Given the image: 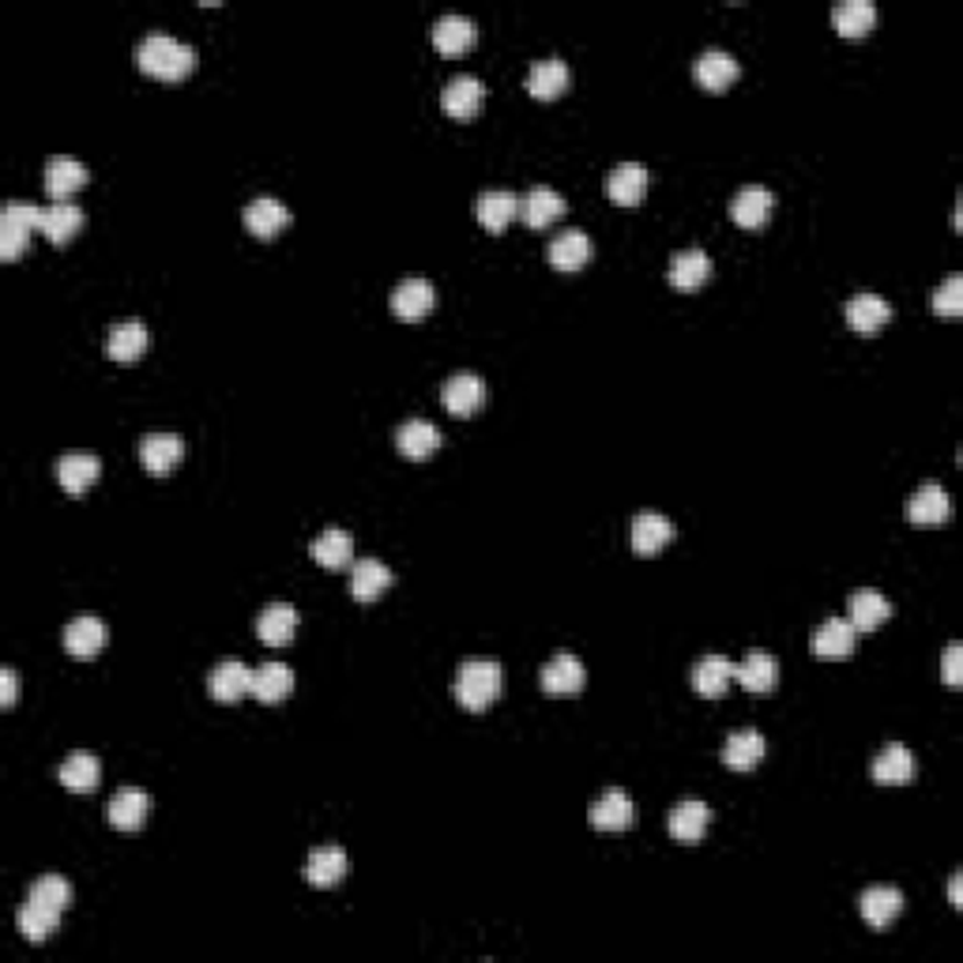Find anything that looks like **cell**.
I'll return each instance as SVG.
<instances>
[{"mask_svg":"<svg viewBox=\"0 0 963 963\" xmlns=\"http://www.w3.org/2000/svg\"><path fill=\"white\" fill-rule=\"evenodd\" d=\"M136 61L155 80H181V75L192 72L196 49L189 42L174 38V34H148L140 42V49H136Z\"/></svg>","mask_w":963,"mask_h":963,"instance_id":"6da1fadb","label":"cell"},{"mask_svg":"<svg viewBox=\"0 0 963 963\" xmlns=\"http://www.w3.org/2000/svg\"><path fill=\"white\" fill-rule=\"evenodd\" d=\"M501 685H505V674H501L497 659H463L456 670V701L467 707V712H482L501 696Z\"/></svg>","mask_w":963,"mask_h":963,"instance_id":"7a4b0ae2","label":"cell"},{"mask_svg":"<svg viewBox=\"0 0 963 963\" xmlns=\"http://www.w3.org/2000/svg\"><path fill=\"white\" fill-rule=\"evenodd\" d=\"M38 215H42L38 203H20V200L4 203V211H0V257L15 260L27 249L31 234L38 230Z\"/></svg>","mask_w":963,"mask_h":963,"instance_id":"3957f363","label":"cell"},{"mask_svg":"<svg viewBox=\"0 0 963 963\" xmlns=\"http://www.w3.org/2000/svg\"><path fill=\"white\" fill-rule=\"evenodd\" d=\"M482 98H485V87H482L479 75H471V72L451 75V80L445 83V91H441V106H445V114L456 117V121H467V117L479 114Z\"/></svg>","mask_w":963,"mask_h":963,"instance_id":"277c9868","label":"cell"},{"mask_svg":"<svg viewBox=\"0 0 963 963\" xmlns=\"http://www.w3.org/2000/svg\"><path fill=\"white\" fill-rule=\"evenodd\" d=\"M587 821H591V829H599V832H625L636 824V806L629 802V795L621 787H610L607 795L591 802Z\"/></svg>","mask_w":963,"mask_h":963,"instance_id":"5b68a950","label":"cell"},{"mask_svg":"<svg viewBox=\"0 0 963 963\" xmlns=\"http://www.w3.org/2000/svg\"><path fill=\"white\" fill-rule=\"evenodd\" d=\"M208 693L219 704H234L253 693V670L242 659H223L208 678Z\"/></svg>","mask_w":963,"mask_h":963,"instance_id":"8992f818","label":"cell"},{"mask_svg":"<svg viewBox=\"0 0 963 963\" xmlns=\"http://www.w3.org/2000/svg\"><path fill=\"white\" fill-rule=\"evenodd\" d=\"M587 681V670L576 655L557 651L553 659L542 667V693L547 696H576Z\"/></svg>","mask_w":963,"mask_h":963,"instance_id":"52a82bcc","label":"cell"},{"mask_svg":"<svg viewBox=\"0 0 963 963\" xmlns=\"http://www.w3.org/2000/svg\"><path fill=\"white\" fill-rule=\"evenodd\" d=\"M474 42H479V27H474L471 15L448 12V15H441V20L433 23V46H437L441 54H448V57L467 54Z\"/></svg>","mask_w":963,"mask_h":963,"instance_id":"ba28073f","label":"cell"},{"mask_svg":"<svg viewBox=\"0 0 963 963\" xmlns=\"http://www.w3.org/2000/svg\"><path fill=\"white\" fill-rule=\"evenodd\" d=\"M949 513H952V501H949V493H944V485H937V482H923L907 501V519L918 527L944 524Z\"/></svg>","mask_w":963,"mask_h":963,"instance_id":"9c48e42d","label":"cell"},{"mask_svg":"<svg viewBox=\"0 0 963 963\" xmlns=\"http://www.w3.org/2000/svg\"><path fill=\"white\" fill-rule=\"evenodd\" d=\"M433 302H437V290L430 279H403L391 290V313L399 320H422L433 309Z\"/></svg>","mask_w":963,"mask_h":963,"instance_id":"30bf717a","label":"cell"},{"mask_svg":"<svg viewBox=\"0 0 963 963\" xmlns=\"http://www.w3.org/2000/svg\"><path fill=\"white\" fill-rule=\"evenodd\" d=\"M847 613L855 633H873V629H881L892 618V602L881 591H873V587H862V591H855L847 599Z\"/></svg>","mask_w":963,"mask_h":963,"instance_id":"8fae6325","label":"cell"},{"mask_svg":"<svg viewBox=\"0 0 963 963\" xmlns=\"http://www.w3.org/2000/svg\"><path fill=\"white\" fill-rule=\"evenodd\" d=\"M561 215H565V196H561L557 189H550V185H535V189L519 200V219L535 230L557 223Z\"/></svg>","mask_w":963,"mask_h":963,"instance_id":"7c38bea8","label":"cell"},{"mask_svg":"<svg viewBox=\"0 0 963 963\" xmlns=\"http://www.w3.org/2000/svg\"><path fill=\"white\" fill-rule=\"evenodd\" d=\"M858 911H862L866 926H873V930H884V926H892L896 918L903 915V896L892 884H873V889L862 892V900H858Z\"/></svg>","mask_w":963,"mask_h":963,"instance_id":"4fadbf2b","label":"cell"},{"mask_svg":"<svg viewBox=\"0 0 963 963\" xmlns=\"http://www.w3.org/2000/svg\"><path fill=\"white\" fill-rule=\"evenodd\" d=\"M185 456V441L177 433H148L140 441V459L151 474H169Z\"/></svg>","mask_w":963,"mask_h":963,"instance_id":"5bb4252c","label":"cell"},{"mask_svg":"<svg viewBox=\"0 0 963 963\" xmlns=\"http://www.w3.org/2000/svg\"><path fill=\"white\" fill-rule=\"evenodd\" d=\"M441 403H445L448 411L459 414V418L474 414L485 403L482 377H474V373H456V377H448L445 388H441Z\"/></svg>","mask_w":963,"mask_h":963,"instance_id":"9a60e30c","label":"cell"},{"mask_svg":"<svg viewBox=\"0 0 963 963\" xmlns=\"http://www.w3.org/2000/svg\"><path fill=\"white\" fill-rule=\"evenodd\" d=\"M772 211H775V196H772V189H764V185H745V189L730 200V219L745 230L764 226Z\"/></svg>","mask_w":963,"mask_h":963,"instance_id":"2e32d148","label":"cell"},{"mask_svg":"<svg viewBox=\"0 0 963 963\" xmlns=\"http://www.w3.org/2000/svg\"><path fill=\"white\" fill-rule=\"evenodd\" d=\"M109 824H114V829H121V832H136V829H143V821H148V813H151V798H148V790H140V787H125V790H117L114 798H109Z\"/></svg>","mask_w":963,"mask_h":963,"instance_id":"e0dca14e","label":"cell"},{"mask_svg":"<svg viewBox=\"0 0 963 963\" xmlns=\"http://www.w3.org/2000/svg\"><path fill=\"white\" fill-rule=\"evenodd\" d=\"M892 320V305L884 302L881 294H855L847 302V324L858 331V336H877L884 324Z\"/></svg>","mask_w":963,"mask_h":963,"instance_id":"ac0fdd59","label":"cell"},{"mask_svg":"<svg viewBox=\"0 0 963 963\" xmlns=\"http://www.w3.org/2000/svg\"><path fill=\"white\" fill-rule=\"evenodd\" d=\"M148 343H151V336H148V324H143V320H117L114 328H109V336H106L109 357H114V362H121V365L136 362V357L148 351Z\"/></svg>","mask_w":963,"mask_h":963,"instance_id":"d6986e66","label":"cell"},{"mask_svg":"<svg viewBox=\"0 0 963 963\" xmlns=\"http://www.w3.org/2000/svg\"><path fill=\"white\" fill-rule=\"evenodd\" d=\"M607 192L621 208H636L647 192V166H641V162H621V166H613L607 177Z\"/></svg>","mask_w":963,"mask_h":963,"instance_id":"ffe728a7","label":"cell"},{"mask_svg":"<svg viewBox=\"0 0 963 963\" xmlns=\"http://www.w3.org/2000/svg\"><path fill=\"white\" fill-rule=\"evenodd\" d=\"M764 735L761 730H735L727 741H723V764L730 772H753L756 764L764 761Z\"/></svg>","mask_w":963,"mask_h":963,"instance_id":"44dd1931","label":"cell"},{"mask_svg":"<svg viewBox=\"0 0 963 963\" xmlns=\"http://www.w3.org/2000/svg\"><path fill=\"white\" fill-rule=\"evenodd\" d=\"M396 448L407 459H430L441 448V430L433 422H425V418H407L396 430Z\"/></svg>","mask_w":963,"mask_h":963,"instance_id":"7402d4cb","label":"cell"},{"mask_svg":"<svg viewBox=\"0 0 963 963\" xmlns=\"http://www.w3.org/2000/svg\"><path fill=\"white\" fill-rule=\"evenodd\" d=\"M735 678L741 681V689L764 696V693H772L775 681H779V662H775L772 651H749L735 667Z\"/></svg>","mask_w":963,"mask_h":963,"instance_id":"603a6c76","label":"cell"},{"mask_svg":"<svg viewBox=\"0 0 963 963\" xmlns=\"http://www.w3.org/2000/svg\"><path fill=\"white\" fill-rule=\"evenodd\" d=\"M54 474L68 493H83L102 474V459L95 451H68V456L57 459Z\"/></svg>","mask_w":963,"mask_h":963,"instance_id":"cb8c5ba5","label":"cell"},{"mask_svg":"<svg viewBox=\"0 0 963 963\" xmlns=\"http://www.w3.org/2000/svg\"><path fill=\"white\" fill-rule=\"evenodd\" d=\"M87 185V166L72 155H54L46 162V192L54 196L57 203L68 200L75 189Z\"/></svg>","mask_w":963,"mask_h":963,"instance_id":"d4e9b609","label":"cell"},{"mask_svg":"<svg viewBox=\"0 0 963 963\" xmlns=\"http://www.w3.org/2000/svg\"><path fill=\"white\" fill-rule=\"evenodd\" d=\"M309 553L324 568H347L354 561V539L343 527H324L317 539L309 542Z\"/></svg>","mask_w":963,"mask_h":963,"instance_id":"484cf974","label":"cell"},{"mask_svg":"<svg viewBox=\"0 0 963 963\" xmlns=\"http://www.w3.org/2000/svg\"><path fill=\"white\" fill-rule=\"evenodd\" d=\"M670 539H674V524L662 513H641L629 527V547L636 553H659Z\"/></svg>","mask_w":963,"mask_h":963,"instance_id":"4316f807","label":"cell"},{"mask_svg":"<svg viewBox=\"0 0 963 963\" xmlns=\"http://www.w3.org/2000/svg\"><path fill=\"white\" fill-rule=\"evenodd\" d=\"M735 681V662L727 655H704L701 662L693 667V689L704 696V701H715L723 696Z\"/></svg>","mask_w":963,"mask_h":963,"instance_id":"83f0119b","label":"cell"},{"mask_svg":"<svg viewBox=\"0 0 963 963\" xmlns=\"http://www.w3.org/2000/svg\"><path fill=\"white\" fill-rule=\"evenodd\" d=\"M735 80H738L735 54H727V49H704V54L696 57V83H701L704 91H727Z\"/></svg>","mask_w":963,"mask_h":963,"instance_id":"f1b7e54d","label":"cell"},{"mask_svg":"<svg viewBox=\"0 0 963 963\" xmlns=\"http://www.w3.org/2000/svg\"><path fill=\"white\" fill-rule=\"evenodd\" d=\"M57 779H61V787L72 790V795H91L102 779V761L95 753H72L64 756V764L57 768Z\"/></svg>","mask_w":963,"mask_h":963,"instance_id":"f546056e","label":"cell"},{"mask_svg":"<svg viewBox=\"0 0 963 963\" xmlns=\"http://www.w3.org/2000/svg\"><path fill=\"white\" fill-rule=\"evenodd\" d=\"M102 644H106V625H102L98 618H91V613L72 618L64 625V647H68V655H75V659H91V655H98Z\"/></svg>","mask_w":963,"mask_h":963,"instance_id":"4dcf8cb0","label":"cell"},{"mask_svg":"<svg viewBox=\"0 0 963 963\" xmlns=\"http://www.w3.org/2000/svg\"><path fill=\"white\" fill-rule=\"evenodd\" d=\"M474 215H479V223L485 230H493V234H501L513 219L519 215V196L508 192V189H490L479 196V203H474Z\"/></svg>","mask_w":963,"mask_h":963,"instance_id":"1f68e13d","label":"cell"},{"mask_svg":"<svg viewBox=\"0 0 963 963\" xmlns=\"http://www.w3.org/2000/svg\"><path fill=\"white\" fill-rule=\"evenodd\" d=\"M707 821H712V809H707L704 802H696V798H689V802H678L674 809H670L667 829L678 843H701L707 832Z\"/></svg>","mask_w":963,"mask_h":963,"instance_id":"d6a6232c","label":"cell"},{"mask_svg":"<svg viewBox=\"0 0 963 963\" xmlns=\"http://www.w3.org/2000/svg\"><path fill=\"white\" fill-rule=\"evenodd\" d=\"M347 877V850L328 843V847H317L305 862V881L317 884V889H331Z\"/></svg>","mask_w":963,"mask_h":963,"instance_id":"836d02e7","label":"cell"},{"mask_svg":"<svg viewBox=\"0 0 963 963\" xmlns=\"http://www.w3.org/2000/svg\"><path fill=\"white\" fill-rule=\"evenodd\" d=\"M568 80H573V72H568V64L561 57H542L527 72V91L535 98H557L568 87Z\"/></svg>","mask_w":963,"mask_h":963,"instance_id":"e575fe53","label":"cell"},{"mask_svg":"<svg viewBox=\"0 0 963 963\" xmlns=\"http://www.w3.org/2000/svg\"><path fill=\"white\" fill-rule=\"evenodd\" d=\"M591 260V237L584 230H561L550 242V263L557 271H579Z\"/></svg>","mask_w":963,"mask_h":963,"instance_id":"d590c367","label":"cell"},{"mask_svg":"<svg viewBox=\"0 0 963 963\" xmlns=\"http://www.w3.org/2000/svg\"><path fill=\"white\" fill-rule=\"evenodd\" d=\"M855 641H858V633L850 621L829 618V621H821V629L813 633V651L821 655V659H843V655L855 651Z\"/></svg>","mask_w":963,"mask_h":963,"instance_id":"8d00e7d4","label":"cell"},{"mask_svg":"<svg viewBox=\"0 0 963 963\" xmlns=\"http://www.w3.org/2000/svg\"><path fill=\"white\" fill-rule=\"evenodd\" d=\"M290 693H294V674L283 662H263L253 670V696L260 704H283Z\"/></svg>","mask_w":963,"mask_h":963,"instance_id":"74e56055","label":"cell"},{"mask_svg":"<svg viewBox=\"0 0 963 963\" xmlns=\"http://www.w3.org/2000/svg\"><path fill=\"white\" fill-rule=\"evenodd\" d=\"M388 587H391V568L385 565V561H377V557L354 561V568H351V591H354L357 602H373L380 591H388Z\"/></svg>","mask_w":963,"mask_h":963,"instance_id":"f35d334b","label":"cell"},{"mask_svg":"<svg viewBox=\"0 0 963 963\" xmlns=\"http://www.w3.org/2000/svg\"><path fill=\"white\" fill-rule=\"evenodd\" d=\"M869 775L877 783H889V787L892 783H911L915 779V753L907 745H884L877 761L869 764Z\"/></svg>","mask_w":963,"mask_h":963,"instance_id":"ab89813d","label":"cell"},{"mask_svg":"<svg viewBox=\"0 0 963 963\" xmlns=\"http://www.w3.org/2000/svg\"><path fill=\"white\" fill-rule=\"evenodd\" d=\"M294 629H297V610L286 607V602H271V607L257 618V636L268 647L290 644L294 641Z\"/></svg>","mask_w":963,"mask_h":963,"instance_id":"60d3db41","label":"cell"},{"mask_svg":"<svg viewBox=\"0 0 963 963\" xmlns=\"http://www.w3.org/2000/svg\"><path fill=\"white\" fill-rule=\"evenodd\" d=\"M286 223H290V211L275 196H260V200H253L249 208H245V226L257 237H275Z\"/></svg>","mask_w":963,"mask_h":963,"instance_id":"b9f144b4","label":"cell"},{"mask_svg":"<svg viewBox=\"0 0 963 963\" xmlns=\"http://www.w3.org/2000/svg\"><path fill=\"white\" fill-rule=\"evenodd\" d=\"M667 275L678 290H696L707 275H712V257H707L704 249H681L670 257Z\"/></svg>","mask_w":963,"mask_h":963,"instance_id":"7bdbcfd3","label":"cell"},{"mask_svg":"<svg viewBox=\"0 0 963 963\" xmlns=\"http://www.w3.org/2000/svg\"><path fill=\"white\" fill-rule=\"evenodd\" d=\"M80 226H83V211L75 208V203H68V200L49 203V208H42V215H38V230L54 245H64Z\"/></svg>","mask_w":963,"mask_h":963,"instance_id":"ee69618b","label":"cell"},{"mask_svg":"<svg viewBox=\"0 0 963 963\" xmlns=\"http://www.w3.org/2000/svg\"><path fill=\"white\" fill-rule=\"evenodd\" d=\"M832 23L843 38H862L866 31H873L877 8L869 0H843V4L832 8Z\"/></svg>","mask_w":963,"mask_h":963,"instance_id":"f6af8a7d","label":"cell"},{"mask_svg":"<svg viewBox=\"0 0 963 963\" xmlns=\"http://www.w3.org/2000/svg\"><path fill=\"white\" fill-rule=\"evenodd\" d=\"M15 923H20V933L27 937L31 944H42L49 933L57 930V923H61V911L46 907V903H38V900H27L20 907V918H15Z\"/></svg>","mask_w":963,"mask_h":963,"instance_id":"bcb514c9","label":"cell"},{"mask_svg":"<svg viewBox=\"0 0 963 963\" xmlns=\"http://www.w3.org/2000/svg\"><path fill=\"white\" fill-rule=\"evenodd\" d=\"M27 900H38V903H46V907H54V911H61V915H64L68 903H72V884H68L61 873H46V877H38V881L31 884Z\"/></svg>","mask_w":963,"mask_h":963,"instance_id":"7dc6e473","label":"cell"},{"mask_svg":"<svg viewBox=\"0 0 963 963\" xmlns=\"http://www.w3.org/2000/svg\"><path fill=\"white\" fill-rule=\"evenodd\" d=\"M930 309L941 313V317H960V313H963V279L960 275L944 279V283L933 290Z\"/></svg>","mask_w":963,"mask_h":963,"instance_id":"c3c4849f","label":"cell"},{"mask_svg":"<svg viewBox=\"0 0 963 963\" xmlns=\"http://www.w3.org/2000/svg\"><path fill=\"white\" fill-rule=\"evenodd\" d=\"M941 678H944V685H960V681H963V647H960V644H949V647H944Z\"/></svg>","mask_w":963,"mask_h":963,"instance_id":"681fc988","label":"cell"},{"mask_svg":"<svg viewBox=\"0 0 963 963\" xmlns=\"http://www.w3.org/2000/svg\"><path fill=\"white\" fill-rule=\"evenodd\" d=\"M15 693H20L15 670H0V704H15Z\"/></svg>","mask_w":963,"mask_h":963,"instance_id":"f907efd6","label":"cell"},{"mask_svg":"<svg viewBox=\"0 0 963 963\" xmlns=\"http://www.w3.org/2000/svg\"><path fill=\"white\" fill-rule=\"evenodd\" d=\"M949 900H952V911H960V907H963V896H960V873L952 877V884H949Z\"/></svg>","mask_w":963,"mask_h":963,"instance_id":"816d5d0a","label":"cell"}]
</instances>
